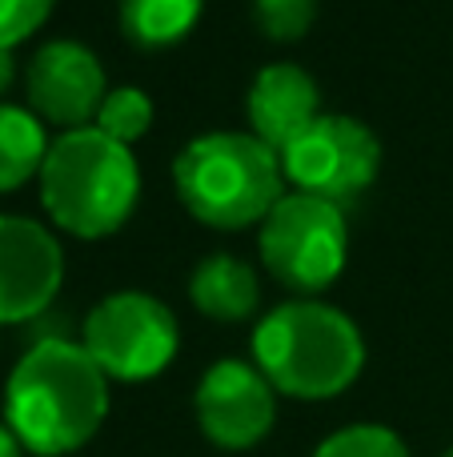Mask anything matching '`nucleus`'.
<instances>
[{
	"label": "nucleus",
	"mask_w": 453,
	"mask_h": 457,
	"mask_svg": "<svg viewBox=\"0 0 453 457\" xmlns=\"http://www.w3.org/2000/svg\"><path fill=\"white\" fill-rule=\"evenodd\" d=\"M382 169V141L374 129L358 117L342 112H321L285 153H281V173L297 193L334 201H358Z\"/></svg>",
	"instance_id": "7"
},
{
	"label": "nucleus",
	"mask_w": 453,
	"mask_h": 457,
	"mask_svg": "<svg viewBox=\"0 0 453 457\" xmlns=\"http://www.w3.org/2000/svg\"><path fill=\"white\" fill-rule=\"evenodd\" d=\"M24 96L32 112L48 125H61L64 133L88 129L101 112V101L109 96L104 88V69L96 53L80 40H48L32 53L24 69Z\"/></svg>",
	"instance_id": "10"
},
{
	"label": "nucleus",
	"mask_w": 453,
	"mask_h": 457,
	"mask_svg": "<svg viewBox=\"0 0 453 457\" xmlns=\"http://www.w3.org/2000/svg\"><path fill=\"white\" fill-rule=\"evenodd\" d=\"M12 77H16V61H12V53H8V48H0V96L12 88Z\"/></svg>",
	"instance_id": "19"
},
{
	"label": "nucleus",
	"mask_w": 453,
	"mask_h": 457,
	"mask_svg": "<svg viewBox=\"0 0 453 457\" xmlns=\"http://www.w3.org/2000/svg\"><path fill=\"white\" fill-rule=\"evenodd\" d=\"M104 137L120 145H133L149 133L152 125V101L149 93H141L136 85H120V88H109V96L101 101V112L93 120Z\"/></svg>",
	"instance_id": "15"
},
{
	"label": "nucleus",
	"mask_w": 453,
	"mask_h": 457,
	"mask_svg": "<svg viewBox=\"0 0 453 457\" xmlns=\"http://www.w3.org/2000/svg\"><path fill=\"white\" fill-rule=\"evenodd\" d=\"M45 120L32 109L0 101V193H12L40 177V165L48 157Z\"/></svg>",
	"instance_id": "14"
},
{
	"label": "nucleus",
	"mask_w": 453,
	"mask_h": 457,
	"mask_svg": "<svg viewBox=\"0 0 453 457\" xmlns=\"http://www.w3.org/2000/svg\"><path fill=\"white\" fill-rule=\"evenodd\" d=\"M141 197V165L128 145L104 137L96 125L61 133L40 165V201L64 233L109 237L133 217Z\"/></svg>",
	"instance_id": "3"
},
{
	"label": "nucleus",
	"mask_w": 453,
	"mask_h": 457,
	"mask_svg": "<svg viewBox=\"0 0 453 457\" xmlns=\"http://www.w3.org/2000/svg\"><path fill=\"white\" fill-rule=\"evenodd\" d=\"M257 249L269 277L301 297H313L342 277L350 257V225L342 205L289 189L257 225Z\"/></svg>",
	"instance_id": "5"
},
{
	"label": "nucleus",
	"mask_w": 453,
	"mask_h": 457,
	"mask_svg": "<svg viewBox=\"0 0 453 457\" xmlns=\"http://www.w3.org/2000/svg\"><path fill=\"white\" fill-rule=\"evenodd\" d=\"M313 457H409V445L390 426L361 421V426H345L337 434H329L313 450Z\"/></svg>",
	"instance_id": "16"
},
{
	"label": "nucleus",
	"mask_w": 453,
	"mask_h": 457,
	"mask_svg": "<svg viewBox=\"0 0 453 457\" xmlns=\"http://www.w3.org/2000/svg\"><path fill=\"white\" fill-rule=\"evenodd\" d=\"M61 281V241L32 217L0 213V325H29L48 313Z\"/></svg>",
	"instance_id": "9"
},
{
	"label": "nucleus",
	"mask_w": 453,
	"mask_h": 457,
	"mask_svg": "<svg viewBox=\"0 0 453 457\" xmlns=\"http://www.w3.org/2000/svg\"><path fill=\"white\" fill-rule=\"evenodd\" d=\"M245 117H249V133L281 157L321 117L317 80L301 64H289V61L265 64L253 77V85H249Z\"/></svg>",
	"instance_id": "11"
},
{
	"label": "nucleus",
	"mask_w": 453,
	"mask_h": 457,
	"mask_svg": "<svg viewBox=\"0 0 453 457\" xmlns=\"http://www.w3.org/2000/svg\"><path fill=\"white\" fill-rule=\"evenodd\" d=\"M109 418V378L80 341H40L4 386V426L37 457L77 453Z\"/></svg>",
	"instance_id": "1"
},
{
	"label": "nucleus",
	"mask_w": 453,
	"mask_h": 457,
	"mask_svg": "<svg viewBox=\"0 0 453 457\" xmlns=\"http://www.w3.org/2000/svg\"><path fill=\"white\" fill-rule=\"evenodd\" d=\"M80 345L109 381H149L177 357L181 325L149 293H112L80 321Z\"/></svg>",
	"instance_id": "6"
},
{
	"label": "nucleus",
	"mask_w": 453,
	"mask_h": 457,
	"mask_svg": "<svg viewBox=\"0 0 453 457\" xmlns=\"http://www.w3.org/2000/svg\"><path fill=\"white\" fill-rule=\"evenodd\" d=\"M173 185L181 205L221 233L261 225L285 197L281 157L253 133L193 137L173 161Z\"/></svg>",
	"instance_id": "4"
},
{
	"label": "nucleus",
	"mask_w": 453,
	"mask_h": 457,
	"mask_svg": "<svg viewBox=\"0 0 453 457\" xmlns=\"http://www.w3.org/2000/svg\"><path fill=\"white\" fill-rule=\"evenodd\" d=\"M189 301L209 321H245L261 301V285L241 257L213 253L189 273Z\"/></svg>",
	"instance_id": "12"
},
{
	"label": "nucleus",
	"mask_w": 453,
	"mask_h": 457,
	"mask_svg": "<svg viewBox=\"0 0 453 457\" xmlns=\"http://www.w3.org/2000/svg\"><path fill=\"white\" fill-rule=\"evenodd\" d=\"M441 457H453V450H446V453H441Z\"/></svg>",
	"instance_id": "21"
},
{
	"label": "nucleus",
	"mask_w": 453,
	"mask_h": 457,
	"mask_svg": "<svg viewBox=\"0 0 453 457\" xmlns=\"http://www.w3.org/2000/svg\"><path fill=\"white\" fill-rule=\"evenodd\" d=\"M0 457H24V445L16 442V434L0 421Z\"/></svg>",
	"instance_id": "20"
},
{
	"label": "nucleus",
	"mask_w": 453,
	"mask_h": 457,
	"mask_svg": "<svg viewBox=\"0 0 453 457\" xmlns=\"http://www.w3.org/2000/svg\"><path fill=\"white\" fill-rule=\"evenodd\" d=\"M205 0H120L117 21L128 45L144 53L173 48L197 29Z\"/></svg>",
	"instance_id": "13"
},
{
	"label": "nucleus",
	"mask_w": 453,
	"mask_h": 457,
	"mask_svg": "<svg viewBox=\"0 0 453 457\" xmlns=\"http://www.w3.org/2000/svg\"><path fill=\"white\" fill-rule=\"evenodd\" d=\"M253 365L277 394L329 402L366 370V337L350 313L325 301H285L253 329Z\"/></svg>",
	"instance_id": "2"
},
{
	"label": "nucleus",
	"mask_w": 453,
	"mask_h": 457,
	"mask_svg": "<svg viewBox=\"0 0 453 457\" xmlns=\"http://www.w3.org/2000/svg\"><path fill=\"white\" fill-rule=\"evenodd\" d=\"M317 16V0H253V24L277 45L301 40Z\"/></svg>",
	"instance_id": "17"
},
{
	"label": "nucleus",
	"mask_w": 453,
	"mask_h": 457,
	"mask_svg": "<svg viewBox=\"0 0 453 457\" xmlns=\"http://www.w3.org/2000/svg\"><path fill=\"white\" fill-rule=\"evenodd\" d=\"M197 426L217 450H253L265 442L277 421V389L265 381V373L249 361L225 357L205 370L193 394Z\"/></svg>",
	"instance_id": "8"
},
{
	"label": "nucleus",
	"mask_w": 453,
	"mask_h": 457,
	"mask_svg": "<svg viewBox=\"0 0 453 457\" xmlns=\"http://www.w3.org/2000/svg\"><path fill=\"white\" fill-rule=\"evenodd\" d=\"M56 0H0V48L12 53L21 40H29L48 21Z\"/></svg>",
	"instance_id": "18"
}]
</instances>
